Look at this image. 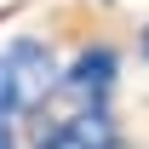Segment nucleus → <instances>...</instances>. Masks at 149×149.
<instances>
[{
    "instance_id": "obj_1",
    "label": "nucleus",
    "mask_w": 149,
    "mask_h": 149,
    "mask_svg": "<svg viewBox=\"0 0 149 149\" xmlns=\"http://www.w3.org/2000/svg\"><path fill=\"white\" fill-rule=\"evenodd\" d=\"M57 57L46 40H12L6 52H0V115L6 120H17V115H35L46 97L57 92Z\"/></svg>"
},
{
    "instance_id": "obj_5",
    "label": "nucleus",
    "mask_w": 149,
    "mask_h": 149,
    "mask_svg": "<svg viewBox=\"0 0 149 149\" xmlns=\"http://www.w3.org/2000/svg\"><path fill=\"white\" fill-rule=\"evenodd\" d=\"M138 52H143V57H149V23H143V40H138Z\"/></svg>"
},
{
    "instance_id": "obj_4",
    "label": "nucleus",
    "mask_w": 149,
    "mask_h": 149,
    "mask_svg": "<svg viewBox=\"0 0 149 149\" xmlns=\"http://www.w3.org/2000/svg\"><path fill=\"white\" fill-rule=\"evenodd\" d=\"M0 149H17V138H12V120L0 115Z\"/></svg>"
},
{
    "instance_id": "obj_3",
    "label": "nucleus",
    "mask_w": 149,
    "mask_h": 149,
    "mask_svg": "<svg viewBox=\"0 0 149 149\" xmlns=\"http://www.w3.org/2000/svg\"><path fill=\"white\" fill-rule=\"evenodd\" d=\"M115 80H120V52H115V46H80V52L63 63L57 92L80 97V103H109Z\"/></svg>"
},
{
    "instance_id": "obj_2",
    "label": "nucleus",
    "mask_w": 149,
    "mask_h": 149,
    "mask_svg": "<svg viewBox=\"0 0 149 149\" xmlns=\"http://www.w3.org/2000/svg\"><path fill=\"white\" fill-rule=\"evenodd\" d=\"M29 149H120V126L103 103H80L63 120H46Z\"/></svg>"
}]
</instances>
